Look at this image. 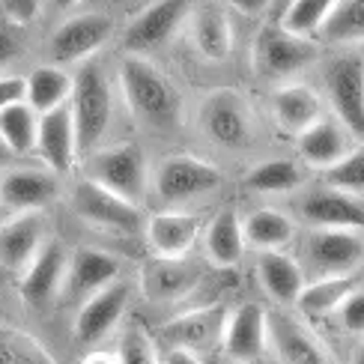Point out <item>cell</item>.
Wrapping results in <instances>:
<instances>
[{
  "instance_id": "obj_1",
  "label": "cell",
  "mask_w": 364,
  "mask_h": 364,
  "mask_svg": "<svg viewBox=\"0 0 364 364\" xmlns=\"http://www.w3.org/2000/svg\"><path fill=\"white\" fill-rule=\"evenodd\" d=\"M119 87H123V96L132 114L144 126L173 129L179 123L182 117L179 90L141 54L123 57V63H119Z\"/></svg>"
},
{
  "instance_id": "obj_2",
  "label": "cell",
  "mask_w": 364,
  "mask_h": 364,
  "mask_svg": "<svg viewBox=\"0 0 364 364\" xmlns=\"http://www.w3.org/2000/svg\"><path fill=\"white\" fill-rule=\"evenodd\" d=\"M69 111H72V126H75V149L78 153H93L99 146L102 134L108 132L114 99H111V84L108 75L99 63H87L78 69L72 78L69 90Z\"/></svg>"
},
{
  "instance_id": "obj_3",
  "label": "cell",
  "mask_w": 364,
  "mask_h": 364,
  "mask_svg": "<svg viewBox=\"0 0 364 364\" xmlns=\"http://www.w3.org/2000/svg\"><path fill=\"white\" fill-rule=\"evenodd\" d=\"M87 179H93L105 191L123 197L126 203L141 206L146 194V161H144L141 146L114 144V146L99 149L87 161Z\"/></svg>"
},
{
  "instance_id": "obj_4",
  "label": "cell",
  "mask_w": 364,
  "mask_h": 364,
  "mask_svg": "<svg viewBox=\"0 0 364 364\" xmlns=\"http://www.w3.org/2000/svg\"><path fill=\"white\" fill-rule=\"evenodd\" d=\"M314 54L316 48L308 39L287 33L281 24H263L254 36L251 66L263 81H284L305 69Z\"/></svg>"
},
{
  "instance_id": "obj_5",
  "label": "cell",
  "mask_w": 364,
  "mask_h": 364,
  "mask_svg": "<svg viewBox=\"0 0 364 364\" xmlns=\"http://www.w3.org/2000/svg\"><path fill=\"white\" fill-rule=\"evenodd\" d=\"M326 90L353 138L364 134V63L361 54H341L326 63Z\"/></svg>"
},
{
  "instance_id": "obj_6",
  "label": "cell",
  "mask_w": 364,
  "mask_h": 364,
  "mask_svg": "<svg viewBox=\"0 0 364 364\" xmlns=\"http://www.w3.org/2000/svg\"><path fill=\"white\" fill-rule=\"evenodd\" d=\"M72 209H75V215L84 218L87 224L102 227V230H111V233H138L144 227L138 206H132L123 197L105 191L93 179L75 182Z\"/></svg>"
},
{
  "instance_id": "obj_7",
  "label": "cell",
  "mask_w": 364,
  "mask_h": 364,
  "mask_svg": "<svg viewBox=\"0 0 364 364\" xmlns=\"http://www.w3.org/2000/svg\"><path fill=\"white\" fill-rule=\"evenodd\" d=\"M224 182L215 164L194 156H171L156 171V191L164 203H186L200 194L215 191Z\"/></svg>"
},
{
  "instance_id": "obj_8",
  "label": "cell",
  "mask_w": 364,
  "mask_h": 364,
  "mask_svg": "<svg viewBox=\"0 0 364 364\" xmlns=\"http://www.w3.org/2000/svg\"><path fill=\"white\" fill-rule=\"evenodd\" d=\"M305 257L320 278L355 275L364 260V242L355 230H316L305 242Z\"/></svg>"
},
{
  "instance_id": "obj_9",
  "label": "cell",
  "mask_w": 364,
  "mask_h": 364,
  "mask_svg": "<svg viewBox=\"0 0 364 364\" xmlns=\"http://www.w3.org/2000/svg\"><path fill=\"white\" fill-rule=\"evenodd\" d=\"M114 21L108 15L99 12H87V15H75V18L63 21L54 36H51V60L54 63H78V60H87L96 48H102L105 39L111 36Z\"/></svg>"
},
{
  "instance_id": "obj_10",
  "label": "cell",
  "mask_w": 364,
  "mask_h": 364,
  "mask_svg": "<svg viewBox=\"0 0 364 364\" xmlns=\"http://www.w3.org/2000/svg\"><path fill=\"white\" fill-rule=\"evenodd\" d=\"M129 284H108L105 290L84 299V305L75 316V341L81 346H93L111 335V328L119 323L126 305H129Z\"/></svg>"
},
{
  "instance_id": "obj_11",
  "label": "cell",
  "mask_w": 364,
  "mask_h": 364,
  "mask_svg": "<svg viewBox=\"0 0 364 364\" xmlns=\"http://www.w3.org/2000/svg\"><path fill=\"white\" fill-rule=\"evenodd\" d=\"M224 323H227V308L224 305H209L197 308L171 320L161 328V341L168 346H179L188 353H209L215 350L224 338Z\"/></svg>"
},
{
  "instance_id": "obj_12",
  "label": "cell",
  "mask_w": 364,
  "mask_h": 364,
  "mask_svg": "<svg viewBox=\"0 0 364 364\" xmlns=\"http://www.w3.org/2000/svg\"><path fill=\"white\" fill-rule=\"evenodd\" d=\"M69 251L60 242H42L39 251L33 254L21 272L18 281V293L30 308H45L54 299V293L63 287V272H66Z\"/></svg>"
},
{
  "instance_id": "obj_13",
  "label": "cell",
  "mask_w": 364,
  "mask_h": 364,
  "mask_svg": "<svg viewBox=\"0 0 364 364\" xmlns=\"http://www.w3.org/2000/svg\"><path fill=\"white\" fill-rule=\"evenodd\" d=\"M301 215L316 230H361L364 227V200L361 194L320 188L301 200Z\"/></svg>"
},
{
  "instance_id": "obj_14",
  "label": "cell",
  "mask_w": 364,
  "mask_h": 364,
  "mask_svg": "<svg viewBox=\"0 0 364 364\" xmlns=\"http://www.w3.org/2000/svg\"><path fill=\"white\" fill-rule=\"evenodd\" d=\"M191 0H156L149 9H144L126 30V48L132 54H144V51H156L159 45H164L182 18L188 15Z\"/></svg>"
},
{
  "instance_id": "obj_15",
  "label": "cell",
  "mask_w": 364,
  "mask_h": 364,
  "mask_svg": "<svg viewBox=\"0 0 364 364\" xmlns=\"http://www.w3.org/2000/svg\"><path fill=\"white\" fill-rule=\"evenodd\" d=\"M119 275V260L108 251L99 248H78L72 251V257L66 260V272H63V287H66V299H90L93 293L105 290L108 284H114V278Z\"/></svg>"
},
{
  "instance_id": "obj_16",
  "label": "cell",
  "mask_w": 364,
  "mask_h": 364,
  "mask_svg": "<svg viewBox=\"0 0 364 364\" xmlns=\"http://www.w3.org/2000/svg\"><path fill=\"white\" fill-rule=\"evenodd\" d=\"M266 338H272L281 364H331L326 346L287 314H266Z\"/></svg>"
},
{
  "instance_id": "obj_17",
  "label": "cell",
  "mask_w": 364,
  "mask_h": 364,
  "mask_svg": "<svg viewBox=\"0 0 364 364\" xmlns=\"http://www.w3.org/2000/svg\"><path fill=\"white\" fill-rule=\"evenodd\" d=\"M203 132L215 144L239 149L251 141V117L248 105L236 93H215L203 105Z\"/></svg>"
},
{
  "instance_id": "obj_18",
  "label": "cell",
  "mask_w": 364,
  "mask_h": 364,
  "mask_svg": "<svg viewBox=\"0 0 364 364\" xmlns=\"http://www.w3.org/2000/svg\"><path fill=\"white\" fill-rule=\"evenodd\" d=\"M36 149L54 173H69L72 171L78 149H75V126H72L69 105H60V108H54V111L39 114Z\"/></svg>"
},
{
  "instance_id": "obj_19",
  "label": "cell",
  "mask_w": 364,
  "mask_h": 364,
  "mask_svg": "<svg viewBox=\"0 0 364 364\" xmlns=\"http://www.w3.org/2000/svg\"><path fill=\"white\" fill-rule=\"evenodd\" d=\"M45 242V218L36 212H15L9 221L0 224V266L9 272H21L39 245Z\"/></svg>"
},
{
  "instance_id": "obj_20",
  "label": "cell",
  "mask_w": 364,
  "mask_h": 364,
  "mask_svg": "<svg viewBox=\"0 0 364 364\" xmlns=\"http://www.w3.org/2000/svg\"><path fill=\"white\" fill-rule=\"evenodd\" d=\"M224 350L233 361H254L266 350V311L254 301L239 305L233 314H227L224 323Z\"/></svg>"
},
{
  "instance_id": "obj_21",
  "label": "cell",
  "mask_w": 364,
  "mask_h": 364,
  "mask_svg": "<svg viewBox=\"0 0 364 364\" xmlns=\"http://www.w3.org/2000/svg\"><path fill=\"white\" fill-rule=\"evenodd\" d=\"M296 146H299V156L305 159L311 168L326 171L353 149V134L346 132V126L338 123V119L320 117L316 123H311L308 129L299 132Z\"/></svg>"
},
{
  "instance_id": "obj_22",
  "label": "cell",
  "mask_w": 364,
  "mask_h": 364,
  "mask_svg": "<svg viewBox=\"0 0 364 364\" xmlns=\"http://www.w3.org/2000/svg\"><path fill=\"white\" fill-rule=\"evenodd\" d=\"M197 284V272L182 257H156L141 272V290L149 301H176Z\"/></svg>"
},
{
  "instance_id": "obj_23",
  "label": "cell",
  "mask_w": 364,
  "mask_h": 364,
  "mask_svg": "<svg viewBox=\"0 0 364 364\" xmlns=\"http://www.w3.org/2000/svg\"><path fill=\"white\" fill-rule=\"evenodd\" d=\"M57 194V179L45 171H6L0 176V203L12 212H36Z\"/></svg>"
},
{
  "instance_id": "obj_24",
  "label": "cell",
  "mask_w": 364,
  "mask_h": 364,
  "mask_svg": "<svg viewBox=\"0 0 364 364\" xmlns=\"http://www.w3.org/2000/svg\"><path fill=\"white\" fill-rule=\"evenodd\" d=\"M197 230H200V218L188 212H159L146 224L149 245L159 257H186L197 239Z\"/></svg>"
},
{
  "instance_id": "obj_25",
  "label": "cell",
  "mask_w": 364,
  "mask_h": 364,
  "mask_svg": "<svg viewBox=\"0 0 364 364\" xmlns=\"http://www.w3.org/2000/svg\"><path fill=\"white\" fill-rule=\"evenodd\" d=\"M257 275H260L263 290L275 301H281V305H293L301 293V287H305L301 266L278 251H263L257 257Z\"/></svg>"
},
{
  "instance_id": "obj_26",
  "label": "cell",
  "mask_w": 364,
  "mask_h": 364,
  "mask_svg": "<svg viewBox=\"0 0 364 364\" xmlns=\"http://www.w3.org/2000/svg\"><path fill=\"white\" fill-rule=\"evenodd\" d=\"M272 108H275L281 129L293 132V134H299L301 129H308L311 123H316V119L323 117L320 96L301 84H290V87L278 90L275 99H272Z\"/></svg>"
},
{
  "instance_id": "obj_27",
  "label": "cell",
  "mask_w": 364,
  "mask_h": 364,
  "mask_svg": "<svg viewBox=\"0 0 364 364\" xmlns=\"http://www.w3.org/2000/svg\"><path fill=\"white\" fill-rule=\"evenodd\" d=\"M24 84H27L24 102L36 114H45V111H54L60 105H66L69 90H72V75L63 66H39Z\"/></svg>"
},
{
  "instance_id": "obj_28",
  "label": "cell",
  "mask_w": 364,
  "mask_h": 364,
  "mask_svg": "<svg viewBox=\"0 0 364 364\" xmlns=\"http://www.w3.org/2000/svg\"><path fill=\"white\" fill-rule=\"evenodd\" d=\"M245 251V236H242V221L233 209L218 212L206 227V254L218 266H236Z\"/></svg>"
},
{
  "instance_id": "obj_29",
  "label": "cell",
  "mask_w": 364,
  "mask_h": 364,
  "mask_svg": "<svg viewBox=\"0 0 364 364\" xmlns=\"http://www.w3.org/2000/svg\"><path fill=\"white\" fill-rule=\"evenodd\" d=\"M194 45H197V51H200V57L209 60V63H218V60L230 54L233 30L221 9L206 6L194 15Z\"/></svg>"
},
{
  "instance_id": "obj_30",
  "label": "cell",
  "mask_w": 364,
  "mask_h": 364,
  "mask_svg": "<svg viewBox=\"0 0 364 364\" xmlns=\"http://www.w3.org/2000/svg\"><path fill=\"white\" fill-rule=\"evenodd\" d=\"M361 281L355 275H341V278H320L316 284H305L301 293L296 299V305L301 308V314L308 316H328L341 308V301L350 296L353 290H358Z\"/></svg>"
},
{
  "instance_id": "obj_31",
  "label": "cell",
  "mask_w": 364,
  "mask_h": 364,
  "mask_svg": "<svg viewBox=\"0 0 364 364\" xmlns=\"http://www.w3.org/2000/svg\"><path fill=\"white\" fill-rule=\"evenodd\" d=\"M296 227L293 221L278 209H257L242 224V236L260 251H278L293 242Z\"/></svg>"
},
{
  "instance_id": "obj_32",
  "label": "cell",
  "mask_w": 364,
  "mask_h": 364,
  "mask_svg": "<svg viewBox=\"0 0 364 364\" xmlns=\"http://www.w3.org/2000/svg\"><path fill=\"white\" fill-rule=\"evenodd\" d=\"M36 111L30 108L27 102L9 105V108L0 111V144H4L9 153H30L36 146Z\"/></svg>"
},
{
  "instance_id": "obj_33",
  "label": "cell",
  "mask_w": 364,
  "mask_h": 364,
  "mask_svg": "<svg viewBox=\"0 0 364 364\" xmlns=\"http://www.w3.org/2000/svg\"><path fill=\"white\" fill-rule=\"evenodd\" d=\"M316 33L326 42H358L364 36V0H335Z\"/></svg>"
},
{
  "instance_id": "obj_34",
  "label": "cell",
  "mask_w": 364,
  "mask_h": 364,
  "mask_svg": "<svg viewBox=\"0 0 364 364\" xmlns=\"http://www.w3.org/2000/svg\"><path fill=\"white\" fill-rule=\"evenodd\" d=\"M299 182H301V171L290 159L263 161L245 176V186L257 194H284V191L299 188Z\"/></svg>"
},
{
  "instance_id": "obj_35",
  "label": "cell",
  "mask_w": 364,
  "mask_h": 364,
  "mask_svg": "<svg viewBox=\"0 0 364 364\" xmlns=\"http://www.w3.org/2000/svg\"><path fill=\"white\" fill-rule=\"evenodd\" d=\"M331 6H335V0H290L287 9L281 12L278 24L287 30V33L308 39L320 30V24Z\"/></svg>"
},
{
  "instance_id": "obj_36",
  "label": "cell",
  "mask_w": 364,
  "mask_h": 364,
  "mask_svg": "<svg viewBox=\"0 0 364 364\" xmlns=\"http://www.w3.org/2000/svg\"><path fill=\"white\" fill-rule=\"evenodd\" d=\"M0 364H57L48 350L15 328H0Z\"/></svg>"
},
{
  "instance_id": "obj_37",
  "label": "cell",
  "mask_w": 364,
  "mask_h": 364,
  "mask_svg": "<svg viewBox=\"0 0 364 364\" xmlns=\"http://www.w3.org/2000/svg\"><path fill=\"white\" fill-rule=\"evenodd\" d=\"M326 182H328V188L361 194L364 191V149L353 146L341 161L326 168Z\"/></svg>"
},
{
  "instance_id": "obj_38",
  "label": "cell",
  "mask_w": 364,
  "mask_h": 364,
  "mask_svg": "<svg viewBox=\"0 0 364 364\" xmlns=\"http://www.w3.org/2000/svg\"><path fill=\"white\" fill-rule=\"evenodd\" d=\"M117 364H159L156 343L141 326H129L117 350Z\"/></svg>"
},
{
  "instance_id": "obj_39",
  "label": "cell",
  "mask_w": 364,
  "mask_h": 364,
  "mask_svg": "<svg viewBox=\"0 0 364 364\" xmlns=\"http://www.w3.org/2000/svg\"><path fill=\"white\" fill-rule=\"evenodd\" d=\"M338 316H341V323H343L346 331H355V335H358V331H364V290H361V287L341 301Z\"/></svg>"
},
{
  "instance_id": "obj_40",
  "label": "cell",
  "mask_w": 364,
  "mask_h": 364,
  "mask_svg": "<svg viewBox=\"0 0 364 364\" xmlns=\"http://www.w3.org/2000/svg\"><path fill=\"white\" fill-rule=\"evenodd\" d=\"M21 54V30L15 21L0 18V66L12 63Z\"/></svg>"
},
{
  "instance_id": "obj_41",
  "label": "cell",
  "mask_w": 364,
  "mask_h": 364,
  "mask_svg": "<svg viewBox=\"0 0 364 364\" xmlns=\"http://www.w3.org/2000/svg\"><path fill=\"white\" fill-rule=\"evenodd\" d=\"M42 0H4V9H6V18L15 24H27L36 18Z\"/></svg>"
},
{
  "instance_id": "obj_42",
  "label": "cell",
  "mask_w": 364,
  "mask_h": 364,
  "mask_svg": "<svg viewBox=\"0 0 364 364\" xmlns=\"http://www.w3.org/2000/svg\"><path fill=\"white\" fill-rule=\"evenodd\" d=\"M24 78H15V75H9V78H0V111L9 108V105H18L24 102Z\"/></svg>"
},
{
  "instance_id": "obj_43",
  "label": "cell",
  "mask_w": 364,
  "mask_h": 364,
  "mask_svg": "<svg viewBox=\"0 0 364 364\" xmlns=\"http://www.w3.org/2000/svg\"><path fill=\"white\" fill-rule=\"evenodd\" d=\"M159 364H203V361L197 358L194 353H188V350H179V346H168V350H164V355L159 358Z\"/></svg>"
},
{
  "instance_id": "obj_44",
  "label": "cell",
  "mask_w": 364,
  "mask_h": 364,
  "mask_svg": "<svg viewBox=\"0 0 364 364\" xmlns=\"http://www.w3.org/2000/svg\"><path fill=\"white\" fill-rule=\"evenodd\" d=\"M230 4L239 9V12H245V15H257V12H263L272 0H230Z\"/></svg>"
},
{
  "instance_id": "obj_45",
  "label": "cell",
  "mask_w": 364,
  "mask_h": 364,
  "mask_svg": "<svg viewBox=\"0 0 364 364\" xmlns=\"http://www.w3.org/2000/svg\"><path fill=\"white\" fill-rule=\"evenodd\" d=\"M81 364H117V353H90Z\"/></svg>"
},
{
  "instance_id": "obj_46",
  "label": "cell",
  "mask_w": 364,
  "mask_h": 364,
  "mask_svg": "<svg viewBox=\"0 0 364 364\" xmlns=\"http://www.w3.org/2000/svg\"><path fill=\"white\" fill-rule=\"evenodd\" d=\"M287 4H290V0H272V4H269V6H272V9H275V12L281 15V12L287 9Z\"/></svg>"
},
{
  "instance_id": "obj_47",
  "label": "cell",
  "mask_w": 364,
  "mask_h": 364,
  "mask_svg": "<svg viewBox=\"0 0 364 364\" xmlns=\"http://www.w3.org/2000/svg\"><path fill=\"white\" fill-rule=\"evenodd\" d=\"M6 159H9V149H6L4 144H0V171L6 168Z\"/></svg>"
},
{
  "instance_id": "obj_48",
  "label": "cell",
  "mask_w": 364,
  "mask_h": 364,
  "mask_svg": "<svg viewBox=\"0 0 364 364\" xmlns=\"http://www.w3.org/2000/svg\"><path fill=\"white\" fill-rule=\"evenodd\" d=\"M75 4H78V0H54L57 9H69V6H75Z\"/></svg>"
},
{
  "instance_id": "obj_49",
  "label": "cell",
  "mask_w": 364,
  "mask_h": 364,
  "mask_svg": "<svg viewBox=\"0 0 364 364\" xmlns=\"http://www.w3.org/2000/svg\"><path fill=\"white\" fill-rule=\"evenodd\" d=\"M236 364H248V361H236Z\"/></svg>"
}]
</instances>
